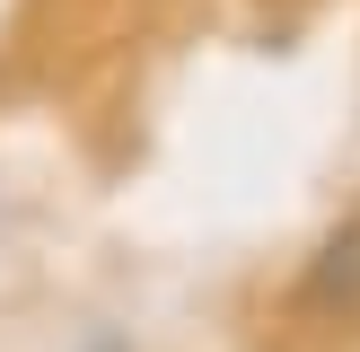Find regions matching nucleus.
I'll return each instance as SVG.
<instances>
[{
	"label": "nucleus",
	"mask_w": 360,
	"mask_h": 352,
	"mask_svg": "<svg viewBox=\"0 0 360 352\" xmlns=\"http://www.w3.org/2000/svg\"><path fill=\"white\" fill-rule=\"evenodd\" d=\"M308 299H316V308H334V317H360V220H343L326 246H316Z\"/></svg>",
	"instance_id": "obj_1"
}]
</instances>
